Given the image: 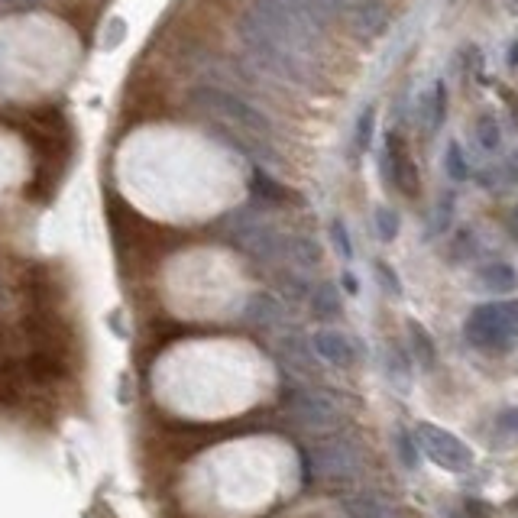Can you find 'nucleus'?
<instances>
[{
  "label": "nucleus",
  "instance_id": "1",
  "mask_svg": "<svg viewBox=\"0 0 518 518\" xmlns=\"http://www.w3.org/2000/svg\"><path fill=\"white\" fill-rule=\"evenodd\" d=\"M237 33L243 39V46L256 59V65L263 68V72L276 75V78H285V81H295V85H308L315 88L318 85V65L311 56H302V52H295L282 43V39L269 30V26L256 17L253 10H247L237 23Z\"/></svg>",
  "mask_w": 518,
  "mask_h": 518
},
{
  "label": "nucleus",
  "instance_id": "2",
  "mask_svg": "<svg viewBox=\"0 0 518 518\" xmlns=\"http://www.w3.org/2000/svg\"><path fill=\"white\" fill-rule=\"evenodd\" d=\"M188 104L201 111L204 117L221 120L230 130H237L247 140H263L272 143V120L266 114H259L250 101L237 98V94L221 91V88H195L188 94Z\"/></svg>",
  "mask_w": 518,
  "mask_h": 518
},
{
  "label": "nucleus",
  "instance_id": "3",
  "mask_svg": "<svg viewBox=\"0 0 518 518\" xmlns=\"http://www.w3.org/2000/svg\"><path fill=\"white\" fill-rule=\"evenodd\" d=\"M467 340L483 350H509L518 337V298L512 302H489L470 311Z\"/></svg>",
  "mask_w": 518,
  "mask_h": 518
},
{
  "label": "nucleus",
  "instance_id": "4",
  "mask_svg": "<svg viewBox=\"0 0 518 518\" xmlns=\"http://www.w3.org/2000/svg\"><path fill=\"white\" fill-rule=\"evenodd\" d=\"M227 230L230 240L263 266H276L289 256V237L276 224H269L256 214H237V224H230Z\"/></svg>",
  "mask_w": 518,
  "mask_h": 518
},
{
  "label": "nucleus",
  "instance_id": "5",
  "mask_svg": "<svg viewBox=\"0 0 518 518\" xmlns=\"http://www.w3.org/2000/svg\"><path fill=\"white\" fill-rule=\"evenodd\" d=\"M308 457H311V470L327 486H350L360 476V451L344 438L318 441Z\"/></svg>",
  "mask_w": 518,
  "mask_h": 518
},
{
  "label": "nucleus",
  "instance_id": "6",
  "mask_svg": "<svg viewBox=\"0 0 518 518\" xmlns=\"http://www.w3.org/2000/svg\"><path fill=\"white\" fill-rule=\"evenodd\" d=\"M285 408H289V415L295 418V425H302L308 431H331L340 421L337 402L324 389H315V386L292 389L289 399H285Z\"/></svg>",
  "mask_w": 518,
  "mask_h": 518
},
{
  "label": "nucleus",
  "instance_id": "7",
  "mask_svg": "<svg viewBox=\"0 0 518 518\" xmlns=\"http://www.w3.org/2000/svg\"><path fill=\"white\" fill-rule=\"evenodd\" d=\"M415 444L418 451H425L438 467L451 470V473H467L473 467V451L467 444H463L457 434L444 431L438 425H418L415 428Z\"/></svg>",
  "mask_w": 518,
  "mask_h": 518
},
{
  "label": "nucleus",
  "instance_id": "8",
  "mask_svg": "<svg viewBox=\"0 0 518 518\" xmlns=\"http://www.w3.org/2000/svg\"><path fill=\"white\" fill-rule=\"evenodd\" d=\"M383 172H386V185L399 188L405 198H418L421 192V179H418V166L415 159L408 156L402 133H386V153H383Z\"/></svg>",
  "mask_w": 518,
  "mask_h": 518
},
{
  "label": "nucleus",
  "instance_id": "9",
  "mask_svg": "<svg viewBox=\"0 0 518 518\" xmlns=\"http://www.w3.org/2000/svg\"><path fill=\"white\" fill-rule=\"evenodd\" d=\"M311 347L315 353L331 366H353L357 363V347H353V340L340 331H331V327H324L315 337H311Z\"/></svg>",
  "mask_w": 518,
  "mask_h": 518
},
{
  "label": "nucleus",
  "instance_id": "10",
  "mask_svg": "<svg viewBox=\"0 0 518 518\" xmlns=\"http://www.w3.org/2000/svg\"><path fill=\"white\" fill-rule=\"evenodd\" d=\"M447 117V85L438 78L428 91H421L418 98V124L425 130V136H434L441 130Z\"/></svg>",
  "mask_w": 518,
  "mask_h": 518
},
{
  "label": "nucleus",
  "instance_id": "11",
  "mask_svg": "<svg viewBox=\"0 0 518 518\" xmlns=\"http://www.w3.org/2000/svg\"><path fill=\"white\" fill-rule=\"evenodd\" d=\"M279 357L285 360L289 370L298 376H318V353L308 344L302 334H289L279 340Z\"/></svg>",
  "mask_w": 518,
  "mask_h": 518
},
{
  "label": "nucleus",
  "instance_id": "12",
  "mask_svg": "<svg viewBox=\"0 0 518 518\" xmlns=\"http://www.w3.org/2000/svg\"><path fill=\"white\" fill-rule=\"evenodd\" d=\"M23 169H26V156L20 143L13 136L0 133V195H7L13 185L23 182Z\"/></svg>",
  "mask_w": 518,
  "mask_h": 518
},
{
  "label": "nucleus",
  "instance_id": "13",
  "mask_svg": "<svg viewBox=\"0 0 518 518\" xmlns=\"http://www.w3.org/2000/svg\"><path fill=\"white\" fill-rule=\"evenodd\" d=\"M243 321L253 324V327H279L285 324V305L279 302L276 295H266V292H256L247 308H243Z\"/></svg>",
  "mask_w": 518,
  "mask_h": 518
},
{
  "label": "nucleus",
  "instance_id": "14",
  "mask_svg": "<svg viewBox=\"0 0 518 518\" xmlns=\"http://www.w3.org/2000/svg\"><path fill=\"white\" fill-rule=\"evenodd\" d=\"M480 282H483V289L506 295L518 285V272L509 263H489L486 269H480Z\"/></svg>",
  "mask_w": 518,
  "mask_h": 518
},
{
  "label": "nucleus",
  "instance_id": "15",
  "mask_svg": "<svg viewBox=\"0 0 518 518\" xmlns=\"http://www.w3.org/2000/svg\"><path fill=\"white\" fill-rule=\"evenodd\" d=\"M289 263L295 269H318L321 266V247L311 237H289Z\"/></svg>",
  "mask_w": 518,
  "mask_h": 518
},
{
  "label": "nucleus",
  "instance_id": "16",
  "mask_svg": "<svg viewBox=\"0 0 518 518\" xmlns=\"http://www.w3.org/2000/svg\"><path fill=\"white\" fill-rule=\"evenodd\" d=\"M311 311L321 318V321H331L340 315V295L331 282H321L315 292H311Z\"/></svg>",
  "mask_w": 518,
  "mask_h": 518
},
{
  "label": "nucleus",
  "instance_id": "17",
  "mask_svg": "<svg viewBox=\"0 0 518 518\" xmlns=\"http://www.w3.org/2000/svg\"><path fill=\"white\" fill-rule=\"evenodd\" d=\"M344 512L347 518H395V512L379 502L373 496H363V499H344Z\"/></svg>",
  "mask_w": 518,
  "mask_h": 518
},
{
  "label": "nucleus",
  "instance_id": "18",
  "mask_svg": "<svg viewBox=\"0 0 518 518\" xmlns=\"http://www.w3.org/2000/svg\"><path fill=\"white\" fill-rule=\"evenodd\" d=\"M253 192H256V195H263V198H269V201H276V204H282V201H289V198H292V195H289V188L279 185L269 172H253Z\"/></svg>",
  "mask_w": 518,
  "mask_h": 518
},
{
  "label": "nucleus",
  "instance_id": "19",
  "mask_svg": "<svg viewBox=\"0 0 518 518\" xmlns=\"http://www.w3.org/2000/svg\"><path fill=\"white\" fill-rule=\"evenodd\" d=\"M373 130H376V107H363L357 117V133H353V143H357V153H366L373 143Z\"/></svg>",
  "mask_w": 518,
  "mask_h": 518
},
{
  "label": "nucleus",
  "instance_id": "20",
  "mask_svg": "<svg viewBox=\"0 0 518 518\" xmlns=\"http://www.w3.org/2000/svg\"><path fill=\"white\" fill-rule=\"evenodd\" d=\"M408 334H412V347H415V357L421 360L431 370L434 366V344H431V337L428 331L421 327L418 321H408Z\"/></svg>",
  "mask_w": 518,
  "mask_h": 518
},
{
  "label": "nucleus",
  "instance_id": "21",
  "mask_svg": "<svg viewBox=\"0 0 518 518\" xmlns=\"http://www.w3.org/2000/svg\"><path fill=\"white\" fill-rule=\"evenodd\" d=\"M476 140L486 149V153H496L502 146V130H499V120L496 117H483L480 124H476Z\"/></svg>",
  "mask_w": 518,
  "mask_h": 518
},
{
  "label": "nucleus",
  "instance_id": "22",
  "mask_svg": "<svg viewBox=\"0 0 518 518\" xmlns=\"http://www.w3.org/2000/svg\"><path fill=\"white\" fill-rule=\"evenodd\" d=\"M373 221H376V234L383 243H392L395 237H399V214H395L392 208H386V204L383 208H376Z\"/></svg>",
  "mask_w": 518,
  "mask_h": 518
},
{
  "label": "nucleus",
  "instance_id": "23",
  "mask_svg": "<svg viewBox=\"0 0 518 518\" xmlns=\"http://www.w3.org/2000/svg\"><path fill=\"white\" fill-rule=\"evenodd\" d=\"M444 169L451 172V179L454 182H463L470 175V166H467V159H463V149L460 143H447V153H444Z\"/></svg>",
  "mask_w": 518,
  "mask_h": 518
},
{
  "label": "nucleus",
  "instance_id": "24",
  "mask_svg": "<svg viewBox=\"0 0 518 518\" xmlns=\"http://www.w3.org/2000/svg\"><path fill=\"white\" fill-rule=\"evenodd\" d=\"M331 240H334L337 256L353 259V240H350V230H347L344 221H331Z\"/></svg>",
  "mask_w": 518,
  "mask_h": 518
},
{
  "label": "nucleus",
  "instance_id": "25",
  "mask_svg": "<svg viewBox=\"0 0 518 518\" xmlns=\"http://www.w3.org/2000/svg\"><path fill=\"white\" fill-rule=\"evenodd\" d=\"M496 425H499V431H506V434H512V438H518V408H506V412L496 418Z\"/></svg>",
  "mask_w": 518,
  "mask_h": 518
},
{
  "label": "nucleus",
  "instance_id": "26",
  "mask_svg": "<svg viewBox=\"0 0 518 518\" xmlns=\"http://www.w3.org/2000/svg\"><path fill=\"white\" fill-rule=\"evenodd\" d=\"M376 272H379V282L386 285V292H392V295H399V292H402L399 279H395V272H392L386 263H376Z\"/></svg>",
  "mask_w": 518,
  "mask_h": 518
},
{
  "label": "nucleus",
  "instance_id": "27",
  "mask_svg": "<svg viewBox=\"0 0 518 518\" xmlns=\"http://www.w3.org/2000/svg\"><path fill=\"white\" fill-rule=\"evenodd\" d=\"M415 441L408 438L405 431H399V451H402V457H405V467H415Z\"/></svg>",
  "mask_w": 518,
  "mask_h": 518
},
{
  "label": "nucleus",
  "instance_id": "28",
  "mask_svg": "<svg viewBox=\"0 0 518 518\" xmlns=\"http://www.w3.org/2000/svg\"><path fill=\"white\" fill-rule=\"evenodd\" d=\"M502 172H506V175H502V182H506V185H515L518 182V149L506 159V169H502Z\"/></svg>",
  "mask_w": 518,
  "mask_h": 518
},
{
  "label": "nucleus",
  "instance_id": "29",
  "mask_svg": "<svg viewBox=\"0 0 518 518\" xmlns=\"http://www.w3.org/2000/svg\"><path fill=\"white\" fill-rule=\"evenodd\" d=\"M467 509H470V515H480V518H493V509H489L486 502H476V499H470V502H467Z\"/></svg>",
  "mask_w": 518,
  "mask_h": 518
},
{
  "label": "nucleus",
  "instance_id": "30",
  "mask_svg": "<svg viewBox=\"0 0 518 518\" xmlns=\"http://www.w3.org/2000/svg\"><path fill=\"white\" fill-rule=\"evenodd\" d=\"M509 234H512V240H518V204H515L512 214H509Z\"/></svg>",
  "mask_w": 518,
  "mask_h": 518
},
{
  "label": "nucleus",
  "instance_id": "31",
  "mask_svg": "<svg viewBox=\"0 0 518 518\" xmlns=\"http://www.w3.org/2000/svg\"><path fill=\"white\" fill-rule=\"evenodd\" d=\"M344 289H347L350 295H357V289H360V285H357V279H353L350 272H347V276H344Z\"/></svg>",
  "mask_w": 518,
  "mask_h": 518
},
{
  "label": "nucleus",
  "instance_id": "32",
  "mask_svg": "<svg viewBox=\"0 0 518 518\" xmlns=\"http://www.w3.org/2000/svg\"><path fill=\"white\" fill-rule=\"evenodd\" d=\"M509 65H512V68L518 65V39H515V43H512V49H509Z\"/></svg>",
  "mask_w": 518,
  "mask_h": 518
},
{
  "label": "nucleus",
  "instance_id": "33",
  "mask_svg": "<svg viewBox=\"0 0 518 518\" xmlns=\"http://www.w3.org/2000/svg\"><path fill=\"white\" fill-rule=\"evenodd\" d=\"M0 292H4V279H0Z\"/></svg>",
  "mask_w": 518,
  "mask_h": 518
},
{
  "label": "nucleus",
  "instance_id": "34",
  "mask_svg": "<svg viewBox=\"0 0 518 518\" xmlns=\"http://www.w3.org/2000/svg\"><path fill=\"white\" fill-rule=\"evenodd\" d=\"M515 509H518V499H515Z\"/></svg>",
  "mask_w": 518,
  "mask_h": 518
},
{
  "label": "nucleus",
  "instance_id": "35",
  "mask_svg": "<svg viewBox=\"0 0 518 518\" xmlns=\"http://www.w3.org/2000/svg\"><path fill=\"white\" fill-rule=\"evenodd\" d=\"M7 4H13V0H7Z\"/></svg>",
  "mask_w": 518,
  "mask_h": 518
}]
</instances>
